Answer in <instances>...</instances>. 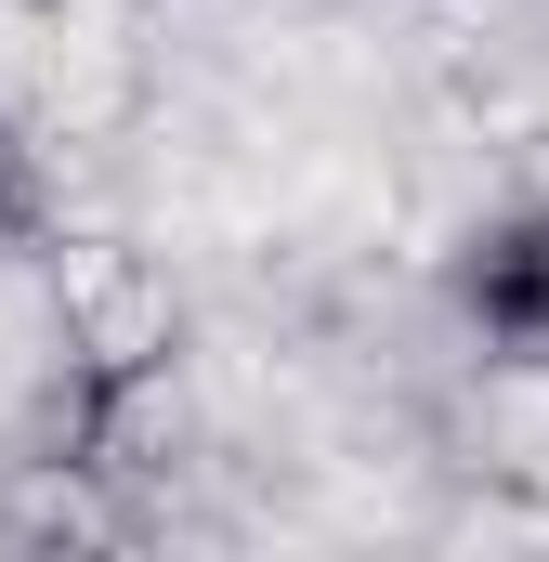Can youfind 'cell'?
<instances>
[{"label": "cell", "instance_id": "7a4b0ae2", "mask_svg": "<svg viewBox=\"0 0 549 562\" xmlns=\"http://www.w3.org/2000/svg\"><path fill=\"white\" fill-rule=\"evenodd\" d=\"M26 223V170H13V144H0V236Z\"/></svg>", "mask_w": 549, "mask_h": 562}, {"label": "cell", "instance_id": "6da1fadb", "mask_svg": "<svg viewBox=\"0 0 549 562\" xmlns=\"http://www.w3.org/2000/svg\"><path fill=\"white\" fill-rule=\"evenodd\" d=\"M445 288H458V314H471L484 353L549 367V210H537V196H524V210H484V223L458 236Z\"/></svg>", "mask_w": 549, "mask_h": 562}]
</instances>
